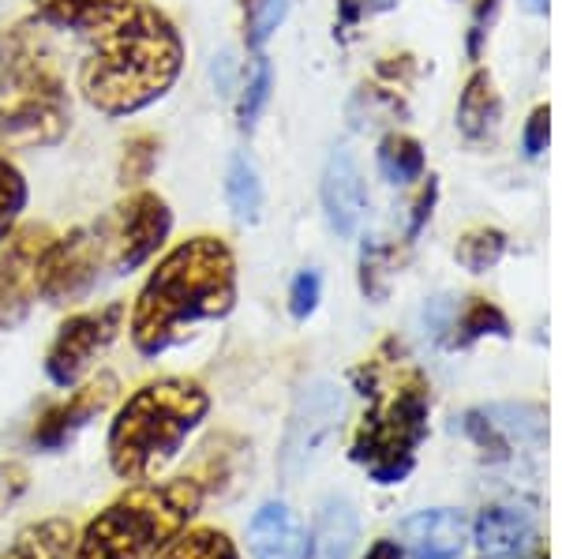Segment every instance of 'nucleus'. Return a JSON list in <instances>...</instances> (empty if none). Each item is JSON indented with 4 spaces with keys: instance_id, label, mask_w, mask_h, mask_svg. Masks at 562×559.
I'll list each match as a JSON object with an SVG mask.
<instances>
[{
    "instance_id": "7ed1b4c3",
    "label": "nucleus",
    "mask_w": 562,
    "mask_h": 559,
    "mask_svg": "<svg viewBox=\"0 0 562 559\" xmlns=\"http://www.w3.org/2000/svg\"><path fill=\"white\" fill-rule=\"evenodd\" d=\"M68 124L71 102L49 34L15 23L0 34V147H57Z\"/></svg>"
},
{
    "instance_id": "9d476101",
    "label": "nucleus",
    "mask_w": 562,
    "mask_h": 559,
    "mask_svg": "<svg viewBox=\"0 0 562 559\" xmlns=\"http://www.w3.org/2000/svg\"><path fill=\"white\" fill-rule=\"evenodd\" d=\"M53 233L45 225L12 230L0 248V331H12L26 320L38 301V267Z\"/></svg>"
},
{
    "instance_id": "393cba45",
    "label": "nucleus",
    "mask_w": 562,
    "mask_h": 559,
    "mask_svg": "<svg viewBox=\"0 0 562 559\" xmlns=\"http://www.w3.org/2000/svg\"><path fill=\"white\" fill-rule=\"evenodd\" d=\"M454 331H461V335L454 338L458 346H469V342H476L484 335L510 338V323H506V315L498 312L492 301H480V297L454 320Z\"/></svg>"
},
{
    "instance_id": "f3484780",
    "label": "nucleus",
    "mask_w": 562,
    "mask_h": 559,
    "mask_svg": "<svg viewBox=\"0 0 562 559\" xmlns=\"http://www.w3.org/2000/svg\"><path fill=\"white\" fill-rule=\"evenodd\" d=\"M76 548V526L68 518H45L23 526L0 548V559H68Z\"/></svg>"
},
{
    "instance_id": "f03ea898",
    "label": "nucleus",
    "mask_w": 562,
    "mask_h": 559,
    "mask_svg": "<svg viewBox=\"0 0 562 559\" xmlns=\"http://www.w3.org/2000/svg\"><path fill=\"white\" fill-rule=\"evenodd\" d=\"M184 68V38L154 4H132L94 31L79 65V94L102 116H135L173 90Z\"/></svg>"
},
{
    "instance_id": "a211bd4d",
    "label": "nucleus",
    "mask_w": 562,
    "mask_h": 559,
    "mask_svg": "<svg viewBox=\"0 0 562 559\" xmlns=\"http://www.w3.org/2000/svg\"><path fill=\"white\" fill-rule=\"evenodd\" d=\"M532 537V518L518 507H492L476 518V545L492 559H510Z\"/></svg>"
},
{
    "instance_id": "aec40b11",
    "label": "nucleus",
    "mask_w": 562,
    "mask_h": 559,
    "mask_svg": "<svg viewBox=\"0 0 562 559\" xmlns=\"http://www.w3.org/2000/svg\"><path fill=\"white\" fill-rule=\"evenodd\" d=\"M484 417L492 421L498 432H506V436H518L521 444H529V447L548 444V417H543L540 405L498 402V405H487Z\"/></svg>"
},
{
    "instance_id": "c9c22d12",
    "label": "nucleus",
    "mask_w": 562,
    "mask_h": 559,
    "mask_svg": "<svg viewBox=\"0 0 562 559\" xmlns=\"http://www.w3.org/2000/svg\"><path fill=\"white\" fill-rule=\"evenodd\" d=\"M211 76H214L217 94H233V76H237V60H233V53H217L214 65H211Z\"/></svg>"
},
{
    "instance_id": "72a5a7b5",
    "label": "nucleus",
    "mask_w": 562,
    "mask_h": 559,
    "mask_svg": "<svg viewBox=\"0 0 562 559\" xmlns=\"http://www.w3.org/2000/svg\"><path fill=\"white\" fill-rule=\"evenodd\" d=\"M461 428H465L469 436H473L484 450L492 447V455H495V458H506V439H498V428L484 417V413H465Z\"/></svg>"
},
{
    "instance_id": "7c9ffc66",
    "label": "nucleus",
    "mask_w": 562,
    "mask_h": 559,
    "mask_svg": "<svg viewBox=\"0 0 562 559\" xmlns=\"http://www.w3.org/2000/svg\"><path fill=\"white\" fill-rule=\"evenodd\" d=\"M26 489H31V473L20 462H0V515L15 507Z\"/></svg>"
},
{
    "instance_id": "423d86ee",
    "label": "nucleus",
    "mask_w": 562,
    "mask_h": 559,
    "mask_svg": "<svg viewBox=\"0 0 562 559\" xmlns=\"http://www.w3.org/2000/svg\"><path fill=\"white\" fill-rule=\"evenodd\" d=\"M424 436H428V391L420 380H409L364 417L352 444V462L368 466L371 481L397 484L409 477Z\"/></svg>"
},
{
    "instance_id": "2eb2a0df",
    "label": "nucleus",
    "mask_w": 562,
    "mask_h": 559,
    "mask_svg": "<svg viewBox=\"0 0 562 559\" xmlns=\"http://www.w3.org/2000/svg\"><path fill=\"white\" fill-rule=\"evenodd\" d=\"M402 537L416 556H458L465 545V515L450 507L420 511L402 522Z\"/></svg>"
},
{
    "instance_id": "412c9836",
    "label": "nucleus",
    "mask_w": 562,
    "mask_h": 559,
    "mask_svg": "<svg viewBox=\"0 0 562 559\" xmlns=\"http://www.w3.org/2000/svg\"><path fill=\"white\" fill-rule=\"evenodd\" d=\"M225 200H229V211L237 222H256L262 211V185L259 174L251 166V158L233 155L229 169H225Z\"/></svg>"
},
{
    "instance_id": "2f4dec72",
    "label": "nucleus",
    "mask_w": 562,
    "mask_h": 559,
    "mask_svg": "<svg viewBox=\"0 0 562 559\" xmlns=\"http://www.w3.org/2000/svg\"><path fill=\"white\" fill-rule=\"evenodd\" d=\"M454 320H458V309L450 297H431L428 309H424V327L431 331L435 342H447V331H454Z\"/></svg>"
},
{
    "instance_id": "0eeeda50",
    "label": "nucleus",
    "mask_w": 562,
    "mask_h": 559,
    "mask_svg": "<svg viewBox=\"0 0 562 559\" xmlns=\"http://www.w3.org/2000/svg\"><path fill=\"white\" fill-rule=\"evenodd\" d=\"M90 225H94L98 248H102L105 275L124 278L132 270H139L169 241L173 211H169V203L158 192L135 188V192L124 195L116 206H109L102 219H94Z\"/></svg>"
},
{
    "instance_id": "c756f323",
    "label": "nucleus",
    "mask_w": 562,
    "mask_h": 559,
    "mask_svg": "<svg viewBox=\"0 0 562 559\" xmlns=\"http://www.w3.org/2000/svg\"><path fill=\"white\" fill-rule=\"evenodd\" d=\"M319 297H323V278L319 270H301L289 286V312L293 320H307L315 309H319Z\"/></svg>"
},
{
    "instance_id": "6e6552de",
    "label": "nucleus",
    "mask_w": 562,
    "mask_h": 559,
    "mask_svg": "<svg viewBox=\"0 0 562 559\" xmlns=\"http://www.w3.org/2000/svg\"><path fill=\"white\" fill-rule=\"evenodd\" d=\"M341 417H346V391L334 380H315L296 394L278 455V470L285 481H301L330 450L334 436L341 432Z\"/></svg>"
},
{
    "instance_id": "c85d7f7f",
    "label": "nucleus",
    "mask_w": 562,
    "mask_h": 559,
    "mask_svg": "<svg viewBox=\"0 0 562 559\" xmlns=\"http://www.w3.org/2000/svg\"><path fill=\"white\" fill-rule=\"evenodd\" d=\"M289 4H293V0H251L248 31H244V42H248V49L262 53V45L270 42V34H274L278 26L285 23Z\"/></svg>"
},
{
    "instance_id": "9b49d317",
    "label": "nucleus",
    "mask_w": 562,
    "mask_h": 559,
    "mask_svg": "<svg viewBox=\"0 0 562 559\" xmlns=\"http://www.w3.org/2000/svg\"><path fill=\"white\" fill-rule=\"evenodd\" d=\"M113 399H116V376L102 372L98 380L79 387L68 402L49 405V410L42 413L38 425H34V432H31V444L42 447V450H60L79 428L90 425V421H94L102 410H109V402H113Z\"/></svg>"
},
{
    "instance_id": "a878e982",
    "label": "nucleus",
    "mask_w": 562,
    "mask_h": 559,
    "mask_svg": "<svg viewBox=\"0 0 562 559\" xmlns=\"http://www.w3.org/2000/svg\"><path fill=\"white\" fill-rule=\"evenodd\" d=\"M506 251V237L498 230H473L458 241V264L473 275H487Z\"/></svg>"
},
{
    "instance_id": "ea45409f",
    "label": "nucleus",
    "mask_w": 562,
    "mask_h": 559,
    "mask_svg": "<svg viewBox=\"0 0 562 559\" xmlns=\"http://www.w3.org/2000/svg\"><path fill=\"white\" fill-rule=\"evenodd\" d=\"M360 4H364L368 12H386V8H394L397 0H360Z\"/></svg>"
},
{
    "instance_id": "39448f33",
    "label": "nucleus",
    "mask_w": 562,
    "mask_h": 559,
    "mask_svg": "<svg viewBox=\"0 0 562 559\" xmlns=\"http://www.w3.org/2000/svg\"><path fill=\"white\" fill-rule=\"evenodd\" d=\"M203 507L195 477L135 484L76 537V559H158Z\"/></svg>"
},
{
    "instance_id": "58836bf2",
    "label": "nucleus",
    "mask_w": 562,
    "mask_h": 559,
    "mask_svg": "<svg viewBox=\"0 0 562 559\" xmlns=\"http://www.w3.org/2000/svg\"><path fill=\"white\" fill-rule=\"evenodd\" d=\"M338 12H341L338 26H352L360 20V0H338Z\"/></svg>"
},
{
    "instance_id": "4c0bfd02",
    "label": "nucleus",
    "mask_w": 562,
    "mask_h": 559,
    "mask_svg": "<svg viewBox=\"0 0 562 559\" xmlns=\"http://www.w3.org/2000/svg\"><path fill=\"white\" fill-rule=\"evenodd\" d=\"M364 559H405V548L397 540H375Z\"/></svg>"
},
{
    "instance_id": "4468645a",
    "label": "nucleus",
    "mask_w": 562,
    "mask_h": 559,
    "mask_svg": "<svg viewBox=\"0 0 562 559\" xmlns=\"http://www.w3.org/2000/svg\"><path fill=\"white\" fill-rule=\"evenodd\" d=\"M357 507L346 495H330V500L319 507L312 526V537L304 545L301 559H349L352 545H357Z\"/></svg>"
},
{
    "instance_id": "37998d69",
    "label": "nucleus",
    "mask_w": 562,
    "mask_h": 559,
    "mask_svg": "<svg viewBox=\"0 0 562 559\" xmlns=\"http://www.w3.org/2000/svg\"><path fill=\"white\" fill-rule=\"evenodd\" d=\"M537 559H548V556H537Z\"/></svg>"
},
{
    "instance_id": "f8f14e48",
    "label": "nucleus",
    "mask_w": 562,
    "mask_h": 559,
    "mask_svg": "<svg viewBox=\"0 0 562 559\" xmlns=\"http://www.w3.org/2000/svg\"><path fill=\"white\" fill-rule=\"evenodd\" d=\"M319 195H323V211H326L330 230L338 233V237H352L368 214V192H364V177H360L357 158H352L346 147L330 150V158H326Z\"/></svg>"
},
{
    "instance_id": "cd10ccee",
    "label": "nucleus",
    "mask_w": 562,
    "mask_h": 559,
    "mask_svg": "<svg viewBox=\"0 0 562 559\" xmlns=\"http://www.w3.org/2000/svg\"><path fill=\"white\" fill-rule=\"evenodd\" d=\"M26 206V180L8 155H0V241H8V233L15 230Z\"/></svg>"
},
{
    "instance_id": "b1692460",
    "label": "nucleus",
    "mask_w": 562,
    "mask_h": 559,
    "mask_svg": "<svg viewBox=\"0 0 562 559\" xmlns=\"http://www.w3.org/2000/svg\"><path fill=\"white\" fill-rule=\"evenodd\" d=\"M158 559H240L237 545L222 529H192L180 534Z\"/></svg>"
},
{
    "instance_id": "4be33fe9",
    "label": "nucleus",
    "mask_w": 562,
    "mask_h": 559,
    "mask_svg": "<svg viewBox=\"0 0 562 559\" xmlns=\"http://www.w3.org/2000/svg\"><path fill=\"white\" fill-rule=\"evenodd\" d=\"M379 169L390 185H413V180L424 177V147L413 139V135H397L390 132L383 143H379Z\"/></svg>"
},
{
    "instance_id": "ddd939ff",
    "label": "nucleus",
    "mask_w": 562,
    "mask_h": 559,
    "mask_svg": "<svg viewBox=\"0 0 562 559\" xmlns=\"http://www.w3.org/2000/svg\"><path fill=\"white\" fill-rule=\"evenodd\" d=\"M248 545L256 559H301L304 556V529L285 503L270 500L251 515Z\"/></svg>"
},
{
    "instance_id": "473e14b6",
    "label": "nucleus",
    "mask_w": 562,
    "mask_h": 559,
    "mask_svg": "<svg viewBox=\"0 0 562 559\" xmlns=\"http://www.w3.org/2000/svg\"><path fill=\"white\" fill-rule=\"evenodd\" d=\"M548 135H551V110H548V105H540V110H532L529 124H525V132H521L525 155L540 158L543 150H548Z\"/></svg>"
},
{
    "instance_id": "5701e85b",
    "label": "nucleus",
    "mask_w": 562,
    "mask_h": 559,
    "mask_svg": "<svg viewBox=\"0 0 562 559\" xmlns=\"http://www.w3.org/2000/svg\"><path fill=\"white\" fill-rule=\"evenodd\" d=\"M158 150H161V139L150 132H135L124 139V155H121V169H116V180H121V188H143L154 174V166H158Z\"/></svg>"
},
{
    "instance_id": "dca6fc26",
    "label": "nucleus",
    "mask_w": 562,
    "mask_h": 559,
    "mask_svg": "<svg viewBox=\"0 0 562 559\" xmlns=\"http://www.w3.org/2000/svg\"><path fill=\"white\" fill-rule=\"evenodd\" d=\"M31 4L42 26L94 34V31H102L105 23H113L132 0H31Z\"/></svg>"
},
{
    "instance_id": "a19ab883",
    "label": "nucleus",
    "mask_w": 562,
    "mask_h": 559,
    "mask_svg": "<svg viewBox=\"0 0 562 559\" xmlns=\"http://www.w3.org/2000/svg\"><path fill=\"white\" fill-rule=\"evenodd\" d=\"M525 4H529V12H548V0H525Z\"/></svg>"
},
{
    "instance_id": "1a4fd4ad",
    "label": "nucleus",
    "mask_w": 562,
    "mask_h": 559,
    "mask_svg": "<svg viewBox=\"0 0 562 559\" xmlns=\"http://www.w3.org/2000/svg\"><path fill=\"white\" fill-rule=\"evenodd\" d=\"M124 327V304L113 301L105 309L68 315L45 349V376L57 387H76L94 368V360L116 342Z\"/></svg>"
},
{
    "instance_id": "bb28decb",
    "label": "nucleus",
    "mask_w": 562,
    "mask_h": 559,
    "mask_svg": "<svg viewBox=\"0 0 562 559\" xmlns=\"http://www.w3.org/2000/svg\"><path fill=\"white\" fill-rule=\"evenodd\" d=\"M270 90H274V68H270L267 53H256V71H251L248 87H244L240 110H237L244 132H251L259 124V116H262V110H267V102H270Z\"/></svg>"
},
{
    "instance_id": "f257e3e1",
    "label": "nucleus",
    "mask_w": 562,
    "mask_h": 559,
    "mask_svg": "<svg viewBox=\"0 0 562 559\" xmlns=\"http://www.w3.org/2000/svg\"><path fill=\"white\" fill-rule=\"evenodd\" d=\"M237 309V256L214 233L180 241L158 259L132 304V346L161 357L192 335L195 323L225 320Z\"/></svg>"
},
{
    "instance_id": "f704fd0d",
    "label": "nucleus",
    "mask_w": 562,
    "mask_h": 559,
    "mask_svg": "<svg viewBox=\"0 0 562 559\" xmlns=\"http://www.w3.org/2000/svg\"><path fill=\"white\" fill-rule=\"evenodd\" d=\"M435 200H439V185H435V177H428V188H424V195L416 200V211H413V222H409V241L424 230V222L431 219Z\"/></svg>"
},
{
    "instance_id": "20e7f679",
    "label": "nucleus",
    "mask_w": 562,
    "mask_h": 559,
    "mask_svg": "<svg viewBox=\"0 0 562 559\" xmlns=\"http://www.w3.org/2000/svg\"><path fill=\"white\" fill-rule=\"evenodd\" d=\"M211 413V394L199 380L166 376L128 394L109 425V466L124 481H150L180 455L188 436Z\"/></svg>"
},
{
    "instance_id": "79ce46f5",
    "label": "nucleus",
    "mask_w": 562,
    "mask_h": 559,
    "mask_svg": "<svg viewBox=\"0 0 562 559\" xmlns=\"http://www.w3.org/2000/svg\"><path fill=\"white\" fill-rule=\"evenodd\" d=\"M420 559H454V556H420Z\"/></svg>"
},
{
    "instance_id": "6ab92c4d",
    "label": "nucleus",
    "mask_w": 562,
    "mask_h": 559,
    "mask_svg": "<svg viewBox=\"0 0 562 559\" xmlns=\"http://www.w3.org/2000/svg\"><path fill=\"white\" fill-rule=\"evenodd\" d=\"M495 116H498V98L492 90V79H487V71H476L458 98V128L469 139H480L495 124Z\"/></svg>"
},
{
    "instance_id": "e433bc0d",
    "label": "nucleus",
    "mask_w": 562,
    "mask_h": 559,
    "mask_svg": "<svg viewBox=\"0 0 562 559\" xmlns=\"http://www.w3.org/2000/svg\"><path fill=\"white\" fill-rule=\"evenodd\" d=\"M495 12H498V0H480L476 4V20H473V34H469V53H480V38H484V31H487V23L495 20Z\"/></svg>"
}]
</instances>
